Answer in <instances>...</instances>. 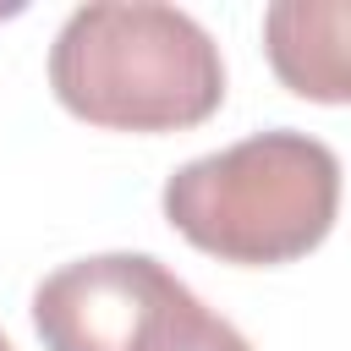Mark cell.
<instances>
[{
  "label": "cell",
  "instance_id": "1",
  "mask_svg": "<svg viewBox=\"0 0 351 351\" xmlns=\"http://www.w3.org/2000/svg\"><path fill=\"white\" fill-rule=\"evenodd\" d=\"M49 88L99 132H186L225 104V60L208 27L159 0L77 5L49 44Z\"/></svg>",
  "mask_w": 351,
  "mask_h": 351
},
{
  "label": "cell",
  "instance_id": "2",
  "mask_svg": "<svg viewBox=\"0 0 351 351\" xmlns=\"http://www.w3.org/2000/svg\"><path fill=\"white\" fill-rule=\"evenodd\" d=\"M159 203L197 252L236 269H280L324 247L335 230L340 154L296 126H269L219 154L186 159Z\"/></svg>",
  "mask_w": 351,
  "mask_h": 351
},
{
  "label": "cell",
  "instance_id": "3",
  "mask_svg": "<svg viewBox=\"0 0 351 351\" xmlns=\"http://www.w3.org/2000/svg\"><path fill=\"white\" fill-rule=\"evenodd\" d=\"M33 335L44 351H252L148 252H93L44 274Z\"/></svg>",
  "mask_w": 351,
  "mask_h": 351
},
{
  "label": "cell",
  "instance_id": "4",
  "mask_svg": "<svg viewBox=\"0 0 351 351\" xmlns=\"http://www.w3.org/2000/svg\"><path fill=\"white\" fill-rule=\"evenodd\" d=\"M346 33L351 11L340 0H285L263 11V49L274 77L313 104H346L351 71H346Z\"/></svg>",
  "mask_w": 351,
  "mask_h": 351
},
{
  "label": "cell",
  "instance_id": "5",
  "mask_svg": "<svg viewBox=\"0 0 351 351\" xmlns=\"http://www.w3.org/2000/svg\"><path fill=\"white\" fill-rule=\"evenodd\" d=\"M0 351H16V346H11V340H5V335H0Z\"/></svg>",
  "mask_w": 351,
  "mask_h": 351
}]
</instances>
